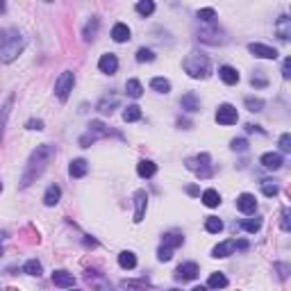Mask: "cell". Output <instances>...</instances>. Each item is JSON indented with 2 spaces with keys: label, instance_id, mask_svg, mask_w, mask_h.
<instances>
[{
  "label": "cell",
  "instance_id": "cell-1",
  "mask_svg": "<svg viewBox=\"0 0 291 291\" xmlns=\"http://www.w3.org/2000/svg\"><path fill=\"white\" fill-rule=\"evenodd\" d=\"M57 155V148L52 144H41L36 146L32 150V155L28 157V164H25V171L23 176H21V189H28L32 182H36L41 176H44V171L48 168V164L55 160Z\"/></svg>",
  "mask_w": 291,
  "mask_h": 291
},
{
  "label": "cell",
  "instance_id": "cell-2",
  "mask_svg": "<svg viewBox=\"0 0 291 291\" xmlns=\"http://www.w3.org/2000/svg\"><path fill=\"white\" fill-rule=\"evenodd\" d=\"M23 48H25V39L21 36L18 30L14 28L0 30V64H12L23 52Z\"/></svg>",
  "mask_w": 291,
  "mask_h": 291
},
{
  "label": "cell",
  "instance_id": "cell-3",
  "mask_svg": "<svg viewBox=\"0 0 291 291\" xmlns=\"http://www.w3.org/2000/svg\"><path fill=\"white\" fill-rule=\"evenodd\" d=\"M182 68H184V73H187L189 77H193V80H203V77L209 75L211 64H209V57L207 55L193 50V52H189V55L184 57Z\"/></svg>",
  "mask_w": 291,
  "mask_h": 291
},
{
  "label": "cell",
  "instance_id": "cell-4",
  "mask_svg": "<svg viewBox=\"0 0 291 291\" xmlns=\"http://www.w3.org/2000/svg\"><path fill=\"white\" fill-rule=\"evenodd\" d=\"M187 168H189V171H193L200 180L214 176L211 157L207 155V152H200V155H196V157H189V160H187Z\"/></svg>",
  "mask_w": 291,
  "mask_h": 291
},
{
  "label": "cell",
  "instance_id": "cell-5",
  "mask_svg": "<svg viewBox=\"0 0 291 291\" xmlns=\"http://www.w3.org/2000/svg\"><path fill=\"white\" fill-rule=\"evenodd\" d=\"M73 87H75V73L73 71H64L60 77H57L55 82V96L60 100H68V96H71Z\"/></svg>",
  "mask_w": 291,
  "mask_h": 291
},
{
  "label": "cell",
  "instance_id": "cell-6",
  "mask_svg": "<svg viewBox=\"0 0 291 291\" xmlns=\"http://www.w3.org/2000/svg\"><path fill=\"white\" fill-rule=\"evenodd\" d=\"M198 39L203 41V44H209V46H221V44H225V34L221 32L219 28H216V23H209L207 28H200L198 30Z\"/></svg>",
  "mask_w": 291,
  "mask_h": 291
},
{
  "label": "cell",
  "instance_id": "cell-7",
  "mask_svg": "<svg viewBox=\"0 0 291 291\" xmlns=\"http://www.w3.org/2000/svg\"><path fill=\"white\" fill-rule=\"evenodd\" d=\"M237 121H239V112H237L235 105H230V103L219 105V109H216V123H221V125H235Z\"/></svg>",
  "mask_w": 291,
  "mask_h": 291
},
{
  "label": "cell",
  "instance_id": "cell-8",
  "mask_svg": "<svg viewBox=\"0 0 291 291\" xmlns=\"http://www.w3.org/2000/svg\"><path fill=\"white\" fill-rule=\"evenodd\" d=\"M134 223H141L146 216V209H148V193L144 189H139V191H134Z\"/></svg>",
  "mask_w": 291,
  "mask_h": 291
},
{
  "label": "cell",
  "instance_id": "cell-9",
  "mask_svg": "<svg viewBox=\"0 0 291 291\" xmlns=\"http://www.w3.org/2000/svg\"><path fill=\"white\" fill-rule=\"evenodd\" d=\"M198 264L196 262H184V264H180L178 266V271H176V280H182V282H191V280L198 278Z\"/></svg>",
  "mask_w": 291,
  "mask_h": 291
},
{
  "label": "cell",
  "instance_id": "cell-10",
  "mask_svg": "<svg viewBox=\"0 0 291 291\" xmlns=\"http://www.w3.org/2000/svg\"><path fill=\"white\" fill-rule=\"evenodd\" d=\"M235 250H237V241H235V239H227V241L216 243V246L211 248V257L223 259V257H230Z\"/></svg>",
  "mask_w": 291,
  "mask_h": 291
},
{
  "label": "cell",
  "instance_id": "cell-11",
  "mask_svg": "<svg viewBox=\"0 0 291 291\" xmlns=\"http://www.w3.org/2000/svg\"><path fill=\"white\" fill-rule=\"evenodd\" d=\"M248 50L255 57H259V60H275V57H278V50L266 44H248Z\"/></svg>",
  "mask_w": 291,
  "mask_h": 291
},
{
  "label": "cell",
  "instance_id": "cell-12",
  "mask_svg": "<svg viewBox=\"0 0 291 291\" xmlns=\"http://www.w3.org/2000/svg\"><path fill=\"white\" fill-rule=\"evenodd\" d=\"M98 68H100V73H105V75H114V73L119 71V60H116V55H112V52L103 55L98 62Z\"/></svg>",
  "mask_w": 291,
  "mask_h": 291
},
{
  "label": "cell",
  "instance_id": "cell-13",
  "mask_svg": "<svg viewBox=\"0 0 291 291\" xmlns=\"http://www.w3.org/2000/svg\"><path fill=\"white\" fill-rule=\"evenodd\" d=\"M275 34L280 36V41H289L291 39V18L287 16V14L278 16V21H275Z\"/></svg>",
  "mask_w": 291,
  "mask_h": 291
},
{
  "label": "cell",
  "instance_id": "cell-14",
  "mask_svg": "<svg viewBox=\"0 0 291 291\" xmlns=\"http://www.w3.org/2000/svg\"><path fill=\"white\" fill-rule=\"evenodd\" d=\"M237 209L243 211V214H255L257 209V200L253 193H241L239 198H237Z\"/></svg>",
  "mask_w": 291,
  "mask_h": 291
},
{
  "label": "cell",
  "instance_id": "cell-15",
  "mask_svg": "<svg viewBox=\"0 0 291 291\" xmlns=\"http://www.w3.org/2000/svg\"><path fill=\"white\" fill-rule=\"evenodd\" d=\"M52 284H55V287H60V289H68V287H73V284H75V278H73V273H68V271H64V268H60V271L52 273Z\"/></svg>",
  "mask_w": 291,
  "mask_h": 291
},
{
  "label": "cell",
  "instance_id": "cell-16",
  "mask_svg": "<svg viewBox=\"0 0 291 291\" xmlns=\"http://www.w3.org/2000/svg\"><path fill=\"white\" fill-rule=\"evenodd\" d=\"M259 162H262V166H264V168H268V171H278V168L284 164V162H282V155H280V152H264L262 160H259Z\"/></svg>",
  "mask_w": 291,
  "mask_h": 291
},
{
  "label": "cell",
  "instance_id": "cell-17",
  "mask_svg": "<svg viewBox=\"0 0 291 291\" xmlns=\"http://www.w3.org/2000/svg\"><path fill=\"white\" fill-rule=\"evenodd\" d=\"M180 107L182 109H187V112H200V98L196 96L193 91H189V93H184L182 98H180Z\"/></svg>",
  "mask_w": 291,
  "mask_h": 291
},
{
  "label": "cell",
  "instance_id": "cell-18",
  "mask_svg": "<svg viewBox=\"0 0 291 291\" xmlns=\"http://www.w3.org/2000/svg\"><path fill=\"white\" fill-rule=\"evenodd\" d=\"M98 28H100V18L98 16H91L87 21V25H84V30H82V36H84L87 44H91V41L98 36Z\"/></svg>",
  "mask_w": 291,
  "mask_h": 291
},
{
  "label": "cell",
  "instance_id": "cell-19",
  "mask_svg": "<svg viewBox=\"0 0 291 291\" xmlns=\"http://www.w3.org/2000/svg\"><path fill=\"white\" fill-rule=\"evenodd\" d=\"M60 198H62V187L60 184H50L44 193V205L46 207H55V205L60 203Z\"/></svg>",
  "mask_w": 291,
  "mask_h": 291
},
{
  "label": "cell",
  "instance_id": "cell-20",
  "mask_svg": "<svg viewBox=\"0 0 291 291\" xmlns=\"http://www.w3.org/2000/svg\"><path fill=\"white\" fill-rule=\"evenodd\" d=\"M116 107H119V96L116 93H109V96H103L98 100V112L103 114H112Z\"/></svg>",
  "mask_w": 291,
  "mask_h": 291
},
{
  "label": "cell",
  "instance_id": "cell-21",
  "mask_svg": "<svg viewBox=\"0 0 291 291\" xmlns=\"http://www.w3.org/2000/svg\"><path fill=\"white\" fill-rule=\"evenodd\" d=\"M219 77L225 84H230V87H232V84L239 82V71H237V68H232V66H221L219 68Z\"/></svg>",
  "mask_w": 291,
  "mask_h": 291
},
{
  "label": "cell",
  "instance_id": "cell-22",
  "mask_svg": "<svg viewBox=\"0 0 291 291\" xmlns=\"http://www.w3.org/2000/svg\"><path fill=\"white\" fill-rule=\"evenodd\" d=\"M89 171V164L87 160H73L68 164V173H71V178H84Z\"/></svg>",
  "mask_w": 291,
  "mask_h": 291
},
{
  "label": "cell",
  "instance_id": "cell-23",
  "mask_svg": "<svg viewBox=\"0 0 291 291\" xmlns=\"http://www.w3.org/2000/svg\"><path fill=\"white\" fill-rule=\"evenodd\" d=\"M112 39L116 44H125V41H130V28L125 23H116L112 28Z\"/></svg>",
  "mask_w": 291,
  "mask_h": 291
},
{
  "label": "cell",
  "instance_id": "cell-24",
  "mask_svg": "<svg viewBox=\"0 0 291 291\" xmlns=\"http://www.w3.org/2000/svg\"><path fill=\"white\" fill-rule=\"evenodd\" d=\"M119 266L125 268V271H132V268L137 266V255L132 250H123L119 253Z\"/></svg>",
  "mask_w": 291,
  "mask_h": 291
},
{
  "label": "cell",
  "instance_id": "cell-25",
  "mask_svg": "<svg viewBox=\"0 0 291 291\" xmlns=\"http://www.w3.org/2000/svg\"><path fill=\"white\" fill-rule=\"evenodd\" d=\"M137 173H139L141 178H152L157 173V164L150 162V160H141L137 164Z\"/></svg>",
  "mask_w": 291,
  "mask_h": 291
},
{
  "label": "cell",
  "instance_id": "cell-26",
  "mask_svg": "<svg viewBox=\"0 0 291 291\" xmlns=\"http://www.w3.org/2000/svg\"><path fill=\"white\" fill-rule=\"evenodd\" d=\"M12 103H14V96H9L7 100H5L3 109H0V141H3V134H5V125H7L9 112H12Z\"/></svg>",
  "mask_w": 291,
  "mask_h": 291
},
{
  "label": "cell",
  "instance_id": "cell-27",
  "mask_svg": "<svg viewBox=\"0 0 291 291\" xmlns=\"http://www.w3.org/2000/svg\"><path fill=\"white\" fill-rule=\"evenodd\" d=\"M23 273L32 275V278H39V275L44 273V266H41L39 259H28V262L23 264Z\"/></svg>",
  "mask_w": 291,
  "mask_h": 291
},
{
  "label": "cell",
  "instance_id": "cell-28",
  "mask_svg": "<svg viewBox=\"0 0 291 291\" xmlns=\"http://www.w3.org/2000/svg\"><path fill=\"white\" fill-rule=\"evenodd\" d=\"M239 227H241V230H246L248 235H255V232L262 230V219H257V216H255V219H243L239 223Z\"/></svg>",
  "mask_w": 291,
  "mask_h": 291
},
{
  "label": "cell",
  "instance_id": "cell-29",
  "mask_svg": "<svg viewBox=\"0 0 291 291\" xmlns=\"http://www.w3.org/2000/svg\"><path fill=\"white\" fill-rule=\"evenodd\" d=\"M182 243H184V235H180V232H166V235H164V246L173 248V250H176L178 246H182Z\"/></svg>",
  "mask_w": 291,
  "mask_h": 291
},
{
  "label": "cell",
  "instance_id": "cell-30",
  "mask_svg": "<svg viewBox=\"0 0 291 291\" xmlns=\"http://www.w3.org/2000/svg\"><path fill=\"white\" fill-rule=\"evenodd\" d=\"M203 203L207 205V207H219L221 205V196L216 189H205L203 191Z\"/></svg>",
  "mask_w": 291,
  "mask_h": 291
},
{
  "label": "cell",
  "instance_id": "cell-31",
  "mask_svg": "<svg viewBox=\"0 0 291 291\" xmlns=\"http://www.w3.org/2000/svg\"><path fill=\"white\" fill-rule=\"evenodd\" d=\"M125 93H128L130 98H141V93H144V87H141V82L139 80H128L125 82Z\"/></svg>",
  "mask_w": 291,
  "mask_h": 291
},
{
  "label": "cell",
  "instance_id": "cell-32",
  "mask_svg": "<svg viewBox=\"0 0 291 291\" xmlns=\"http://www.w3.org/2000/svg\"><path fill=\"white\" fill-rule=\"evenodd\" d=\"M227 284H230V282H227V278H225L223 273H211L209 280H207V287L209 289H225Z\"/></svg>",
  "mask_w": 291,
  "mask_h": 291
},
{
  "label": "cell",
  "instance_id": "cell-33",
  "mask_svg": "<svg viewBox=\"0 0 291 291\" xmlns=\"http://www.w3.org/2000/svg\"><path fill=\"white\" fill-rule=\"evenodd\" d=\"M150 89H152V91H157V93H168V91H171V82H168L166 77H152Z\"/></svg>",
  "mask_w": 291,
  "mask_h": 291
},
{
  "label": "cell",
  "instance_id": "cell-34",
  "mask_svg": "<svg viewBox=\"0 0 291 291\" xmlns=\"http://www.w3.org/2000/svg\"><path fill=\"white\" fill-rule=\"evenodd\" d=\"M89 132L96 134V137H109L112 134V130H109L103 121H91V123H89Z\"/></svg>",
  "mask_w": 291,
  "mask_h": 291
},
{
  "label": "cell",
  "instance_id": "cell-35",
  "mask_svg": "<svg viewBox=\"0 0 291 291\" xmlns=\"http://www.w3.org/2000/svg\"><path fill=\"white\" fill-rule=\"evenodd\" d=\"M196 18L198 21H203L205 25H209V23H216V12L211 7H203V9H198L196 12Z\"/></svg>",
  "mask_w": 291,
  "mask_h": 291
},
{
  "label": "cell",
  "instance_id": "cell-36",
  "mask_svg": "<svg viewBox=\"0 0 291 291\" xmlns=\"http://www.w3.org/2000/svg\"><path fill=\"white\" fill-rule=\"evenodd\" d=\"M205 230L211 232V235H219V232L223 230V221H221L219 216H207V221H205Z\"/></svg>",
  "mask_w": 291,
  "mask_h": 291
},
{
  "label": "cell",
  "instance_id": "cell-37",
  "mask_svg": "<svg viewBox=\"0 0 291 291\" xmlns=\"http://www.w3.org/2000/svg\"><path fill=\"white\" fill-rule=\"evenodd\" d=\"M137 14H139V16H150V14H155V3H152V0H139V3H137Z\"/></svg>",
  "mask_w": 291,
  "mask_h": 291
},
{
  "label": "cell",
  "instance_id": "cell-38",
  "mask_svg": "<svg viewBox=\"0 0 291 291\" xmlns=\"http://www.w3.org/2000/svg\"><path fill=\"white\" fill-rule=\"evenodd\" d=\"M84 280H87L91 287H100V289H107L109 287V282H105L103 278H98L96 271H87V273H84Z\"/></svg>",
  "mask_w": 291,
  "mask_h": 291
},
{
  "label": "cell",
  "instance_id": "cell-39",
  "mask_svg": "<svg viewBox=\"0 0 291 291\" xmlns=\"http://www.w3.org/2000/svg\"><path fill=\"white\" fill-rule=\"evenodd\" d=\"M262 193L266 196V198H273V196L280 193V187L273 182V180H262Z\"/></svg>",
  "mask_w": 291,
  "mask_h": 291
},
{
  "label": "cell",
  "instance_id": "cell-40",
  "mask_svg": "<svg viewBox=\"0 0 291 291\" xmlns=\"http://www.w3.org/2000/svg\"><path fill=\"white\" fill-rule=\"evenodd\" d=\"M139 119H141V107H137V105H130V107L123 112L125 123H134V121H139Z\"/></svg>",
  "mask_w": 291,
  "mask_h": 291
},
{
  "label": "cell",
  "instance_id": "cell-41",
  "mask_svg": "<svg viewBox=\"0 0 291 291\" xmlns=\"http://www.w3.org/2000/svg\"><path fill=\"white\" fill-rule=\"evenodd\" d=\"M150 287V282H146V280H123L121 282V289H146Z\"/></svg>",
  "mask_w": 291,
  "mask_h": 291
},
{
  "label": "cell",
  "instance_id": "cell-42",
  "mask_svg": "<svg viewBox=\"0 0 291 291\" xmlns=\"http://www.w3.org/2000/svg\"><path fill=\"white\" fill-rule=\"evenodd\" d=\"M243 103H246L248 112H262V109H264V100H262V98H253V96H248L246 100H243Z\"/></svg>",
  "mask_w": 291,
  "mask_h": 291
},
{
  "label": "cell",
  "instance_id": "cell-43",
  "mask_svg": "<svg viewBox=\"0 0 291 291\" xmlns=\"http://www.w3.org/2000/svg\"><path fill=\"white\" fill-rule=\"evenodd\" d=\"M250 84H253L255 89H264V87H266L268 80L264 77V71H255V75L250 77Z\"/></svg>",
  "mask_w": 291,
  "mask_h": 291
},
{
  "label": "cell",
  "instance_id": "cell-44",
  "mask_svg": "<svg viewBox=\"0 0 291 291\" xmlns=\"http://www.w3.org/2000/svg\"><path fill=\"white\" fill-rule=\"evenodd\" d=\"M152 60H155V52H152L150 48H139L137 50V62L144 64V62H152Z\"/></svg>",
  "mask_w": 291,
  "mask_h": 291
},
{
  "label": "cell",
  "instance_id": "cell-45",
  "mask_svg": "<svg viewBox=\"0 0 291 291\" xmlns=\"http://www.w3.org/2000/svg\"><path fill=\"white\" fill-rule=\"evenodd\" d=\"M171 257H173V248H168V246H164L162 243V248L157 250V259H160V262H168Z\"/></svg>",
  "mask_w": 291,
  "mask_h": 291
},
{
  "label": "cell",
  "instance_id": "cell-46",
  "mask_svg": "<svg viewBox=\"0 0 291 291\" xmlns=\"http://www.w3.org/2000/svg\"><path fill=\"white\" fill-rule=\"evenodd\" d=\"M289 216H291V209H289V207H284V209H282V221H280V227H282V232H289V230H291Z\"/></svg>",
  "mask_w": 291,
  "mask_h": 291
},
{
  "label": "cell",
  "instance_id": "cell-47",
  "mask_svg": "<svg viewBox=\"0 0 291 291\" xmlns=\"http://www.w3.org/2000/svg\"><path fill=\"white\" fill-rule=\"evenodd\" d=\"M280 150L291 152V134H289V132H284V134L280 137Z\"/></svg>",
  "mask_w": 291,
  "mask_h": 291
},
{
  "label": "cell",
  "instance_id": "cell-48",
  "mask_svg": "<svg viewBox=\"0 0 291 291\" xmlns=\"http://www.w3.org/2000/svg\"><path fill=\"white\" fill-rule=\"evenodd\" d=\"M230 148H232V150H239V152H243V150H246V148H248V141L243 139V137H239V139H232Z\"/></svg>",
  "mask_w": 291,
  "mask_h": 291
},
{
  "label": "cell",
  "instance_id": "cell-49",
  "mask_svg": "<svg viewBox=\"0 0 291 291\" xmlns=\"http://www.w3.org/2000/svg\"><path fill=\"white\" fill-rule=\"evenodd\" d=\"M96 139H98V137H96V134H91V132L87 130V134H82V137H80V146H82V148H89Z\"/></svg>",
  "mask_w": 291,
  "mask_h": 291
},
{
  "label": "cell",
  "instance_id": "cell-50",
  "mask_svg": "<svg viewBox=\"0 0 291 291\" xmlns=\"http://www.w3.org/2000/svg\"><path fill=\"white\" fill-rule=\"evenodd\" d=\"M25 128L28 130H44V121L41 119H30L28 123H25Z\"/></svg>",
  "mask_w": 291,
  "mask_h": 291
},
{
  "label": "cell",
  "instance_id": "cell-51",
  "mask_svg": "<svg viewBox=\"0 0 291 291\" xmlns=\"http://www.w3.org/2000/svg\"><path fill=\"white\" fill-rule=\"evenodd\" d=\"M282 77H284V80H289V77H291V60H289V57L282 62Z\"/></svg>",
  "mask_w": 291,
  "mask_h": 291
},
{
  "label": "cell",
  "instance_id": "cell-52",
  "mask_svg": "<svg viewBox=\"0 0 291 291\" xmlns=\"http://www.w3.org/2000/svg\"><path fill=\"white\" fill-rule=\"evenodd\" d=\"M275 268H278V271H280V278H287V271H289V268L287 266H284V264H275Z\"/></svg>",
  "mask_w": 291,
  "mask_h": 291
},
{
  "label": "cell",
  "instance_id": "cell-53",
  "mask_svg": "<svg viewBox=\"0 0 291 291\" xmlns=\"http://www.w3.org/2000/svg\"><path fill=\"white\" fill-rule=\"evenodd\" d=\"M187 193H191V196H198V187H187Z\"/></svg>",
  "mask_w": 291,
  "mask_h": 291
},
{
  "label": "cell",
  "instance_id": "cell-54",
  "mask_svg": "<svg viewBox=\"0 0 291 291\" xmlns=\"http://www.w3.org/2000/svg\"><path fill=\"white\" fill-rule=\"evenodd\" d=\"M246 130L248 132H262V130H259V125H246Z\"/></svg>",
  "mask_w": 291,
  "mask_h": 291
},
{
  "label": "cell",
  "instance_id": "cell-55",
  "mask_svg": "<svg viewBox=\"0 0 291 291\" xmlns=\"http://www.w3.org/2000/svg\"><path fill=\"white\" fill-rule=\"evenodd\" d=\"M5 9H7V3H5V0H0V14H5Z\"/></svg>",
  "mask_w": 291,
  "mask_h": 291
},
{
  "label": "cell",
  "instance_id": "cell-56",
  "mask_svg": "<svg viewBox=\"0 0 291 291\" xmlns=\"http://www.w3.org/2000/svg\"><path fill=\"white\" fill-rule=\"evenodd\" d=\"M0 191H3V182H0Z\"/></svg>",
  "mask_w": 291,
  "mask_h": 291
},
{
  "label": "cell",
  "instance_id": "cell-57",
  "mask_svg": "<svg viewBox=\"0 0 291 291\" xmlns=\"http://www.w3.org/2000/svg\"><path fill=\"white\" fill-rule=\"evenodd\" d=\"M0 255H3V248H0Z\"/></svg>",
  "mask_w": 291,
  "mask_h": 291
},
{
  "label": "cell",
  "instance_id": "cell-58",
  "mask_svg": "<svg viewBox=\"0 0 291 291\" xmlns=\"http://www.w3.org/2000/svg\"><path fill=\"white\" fill-rule=\"evenodd\" d=\"M46 3H52V0H46Z\"/></svg>",
  "mask_w": 291,
  "mask_h": 291
}]
</instances>
